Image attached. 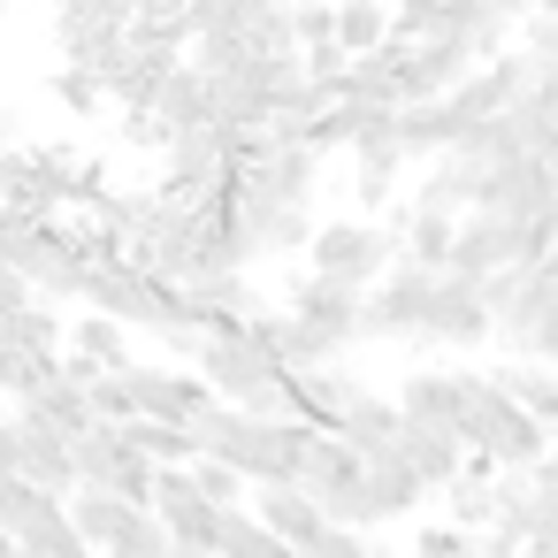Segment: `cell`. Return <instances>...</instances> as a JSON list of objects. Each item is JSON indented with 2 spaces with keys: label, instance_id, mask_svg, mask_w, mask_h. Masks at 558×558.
I'll return each instance as SVG.
<instances>
[{
  "label": "cell",
  "instance_id": "19",
  "mask_svg": "<svg viewBox=\"0 0 558 558\" xmlns=\"http://www.w3.org/2000/svg\"><path fill=\"white\" fill-rule=\"evenodd\" d=\"M390 39H398V9H390V0H337V47L352 62L383 54Z\"/></svg>",
  "mask_w": 558,
  "mask_h": 558
},
{
  "label": "cell",
  "instance_id": "8",
  "mask_svg": "<svg viewBox=\"0 0 558 558\" xmlns=\"http://www.w3.org/2000/svg\"><path fill=\"white\" fill-rule=\"evenodd\" d=\"M230 222L253 238V253H299V245H314V230H322L306 207L268 199V192H253V184H230Z\"/></svg>",
  "mask_w": 558,
  "mask_h": 558
},
{
  "label": "cell",
  "instance_id": "6",
  "mask_svg": "<svg viewBox=\"0 0 558 558\" xmlns=\"http://www.w3.org/2000/svg\"><path fill=\"white\" fill-rule=\"evenodd\" d=\"M154 512H161V527L177 535V550H215L230 505H215V497L192 482V466H161V482H154Z\"/></svg>",
  "mask_w": 558,
  "mask_h": 558
},
{
  "label": "cell",
  "instance_id": "38",
  "mask_svg": "<svg viewBox=\"0 0 558 558\" xmlns=\"http://www.w3.org/2000/svg\"><path fill=\"white\" fill-rule=\"evenodd\" d=\"M0 558H24V550H16V543H9V535H0Z\"/></svg>",
  "mask_w": 558,
  "mask_h": 558
},
{
  "label": "cell",
  "instance_id": "35",
  "mask_svg": "<svg viewBox=\"0 0 558 558\" xmlns=\"http://www.w3.org/2000/svg\"><path fill=\"white\" fill-rule=\"evenodd\" d=\"M299 558H375V550H367V543H360V527H344V520H337V527H329V535H322V543H306V550H299Z\"/></svg>",
  "mask_w": 558,
  "mask_h": 558
},
{
  "label": "cell",
  "instance_id": "5",
  "mask_svg": "<svg viewBox=\"0 0 558 558\" xmlns=\"http://www.w3.org/2000/svg\"><path fill=\"white\" fill-rule=\"evenodd\" d=\"M123 375H131L138 421H177V428H192V421L215 405V390H207V375H199V367H161V360H138V367H123Z\"/></svg>",
  "mask_w": 558,
  "mask_h": 558
},
{
  "label": "cell",
  "instance_id": "26",
  "mask_svg": "<svg viewBox=\"0 0 558 558\" xmlns=\"http://www.w3.org/2000/svg\"><path fill=\"white\" fill-rule=\"evenodd\" d=\"M54 367H62V360H39V352H24L9 329H0V398H16V405H24L39 383H54Z\"/></svg>",
  "mask_w": 558,
  "mask_h": 558
},
{
  "label": "cell",
  "instance_id": "18",
  "mask_svg": "<svg viewBox=\"0 0 558 558\" xmlns=\"http://www.w3.org/2000/svg\"><path fill=\"white\" fill-rule=\"evenodd\" d=\"M138 512H146V505H131V497H116V489H77V497H70V520H77V535H85L93 550H116Z\"/></svg>",
  "mask_w": 558,
  "mask_h": 558
},
{
  "label": "cell",
  "instance_id": "13",
  "mask_svg": "<svg viewBox=\"0 0 558 558\" xmlns=\"http://www.w3.org/2000/svg\"><path fill=\"white\" fill-rule=\"evenodd\" d=\"M16 413H24L32 428H54V436H70V444H77L85 428H100V413H93V390H85L77 375H62V367H54V383H39V390H32Z\"/></svg>",
  "mask_w": 558,
  "mask_h": 558
},
{
  "label": "cell",
  "instance_id": "31",
  "mask_svg": "<svg viewBox=\"0 0 558 558\" xmlns=\"http://www.w3.org/2000/svg\"><path fill=\"white\" fill-rule=\"evenodd\" d=\"M93 413H100L108 428H131V421H138V398H131V375H100V383H93Z\"/></svg>",
  "mask_w": 558,
  "mask_h": 558
},
{
  "label": "cell",
  "instance_id": "2",
  "mask_svg": "<svg viewBox=\"0 0 558 558\" xmlns=\"http://www.w3.org/2000/svg\"><path fill=\"white\" fill-rule=\"evenodd\" d=\"M436 268H421V260H398L375 291H367V329L360 337H375V344H405V337H428V306H436Z\"/></svg>",
  "mask_w": 558,
  "mask_h": 558
},
{
  "label": "cell",
  "instance_id": "11",
  "mask_svg": "<svg viewBox=\"0 0 558 558\" xmlns=\"http://www.w3.org/2000/svg\"><path fill=\"white\" fill-rule=\"evenodd\" d=\"M123 367H138V360H131V329H123L116 314H85V322H70L62 375H77V383L93 390L100 375H123Z\"/></svg>",
  "mask_w": 558,
  "mask_h": 558
},
{
  "label": "cell",
  "instance_id": "14",
  "mask_svg": "<svg viewBox=\"0 0 558 558\" xmlns=\"http://www.w3.org/2000/svg\"><path fill=\"white\" fill-rule=\"evenodd\" d=\"M253 512H260L283 543H299V550H306V543H322V535L337 527V520L322 512V497H306L299 482H268V489H253Z\"/></svg>",
  "mask_w": 558,
  "mask_h": 558
},
{
  "label": "cell",
  "instance_id": "1",
  "mask_svg": "<svg viewBox=\"0 0 558 558\" xmlns=\"http://www.w3.org/2000/svg\"><path fill=\"white\" fill-rule=\"evenodd\" d=\"M306 260H314V276H329V283H352V291H375L405 253H398V230L390 222H367V215H337V222H322L314 230V245H306Z\"/></svg>",
  "mask_w": 558,
  "mask_h": 558
},
{
  "label": "cell",
  "instance_id": "40",
  "mask_svg": "<svg viewBox=\"0 0 558 558\" xmlns=\"http://www.w3.org/2000/svg\"><path fill=\"white\" fill-rule=\"evenodd\" d=\"M375 558H413V550H375Z\"/></svg>",
  "mask_w": 558,
  "mask_h": 558
},
{
  "label": "cell",
  "instance_id": "10",
  "mask_svg": "<svg viewBox=\"0 0 558 558\" xmlns=\"http://www.w3.org/2000/svg\"><path fill=\"white\" fill-rule=\"evenodd\" d=\"M466 398H474V367H421V375H405L398 413L421 421V428H451V436H459Z\"/></svg>",
  "mask_w": 558,
  "mask_h": 558
},
{
  "label": "cell",
  "instance_id": "3",
  "mask_svg": "<svg viewBox=\"0 0 558 558\" xmlns=\"http://www.w3.org/2000/svg\"><path fill=\"white\" fill-rule=\"evenodd\" d=\"M77 482L85 489H116V497H131V505H146L154 512V482H161V466L123 436V428H85L77 436Z\"/></svg>",
  "mask_w": 558,
  "mask_h": 558
},
{
  "label": "cell",
  "instance_id": "30",
  "mask_svg": "<svg viewBox=\"0 0 558 558\" xmlns=\"http://www.w3.org/2000/svg\"><path fill=\"white\" fill-rule=\"evenodd\" d=\"M131 32H177V39H199L192 32V0H131Z\"/></svg>",
  "mask_w": 558,
  "mask_h": 558
},
{
  "label": "cell",
  "instance_id": "41",
  "mask_svg": "<svg viewBox=\"0 0 558 558\" xmlns=\"http://www.w3.org/2000/svg\"><path fill=\"white\" fill-rule=\"evenodd\" d=\"M550 466H558V436H550Z\"/></svg>",
  "mask_w": 558,
  "mask_h": 558
},
{
  "label": "cell",
  "instance_id": "7",
  "mask_svg": "<svg viewBox=\"0 0 558 558\" xmlns=\"http://www.w3.org/2000/svg\"><path fill=\"white\" fill-rule=\"evenodd\" d=\"M489 337H497V306L482 299V283H466V276H451V268H444L436 306H428V337H421V344L474 352V344H489Z\"/></svg>",
  "mask_w": 558,
  "mask_h": 558
},
{
  "label": "cell",
  "instance_id": "15",
  "mask_svg": "<svg viewBox=\"0 0 558 558\" xmlns=\"http://www.w3.org/2000/svg\"><path fill=\"white\" fill-rule=\"evenodd\" d=\"M398 459L428 482V489H451L466 466H474V451L451 436V428H421V421H405V436H398Z\"/></svg>",
  "mask_w": 558,
  "mask_h": 558
},
{
  "label": "cell",
  "instance_id": "12",
  "mask_svg": "<svg viewBox=\"0 0 558 558\" xmlns=\"http://www.w3.org/2000/svg\"><path fill=\"white\" fill-rule=\"evenodd\" d=\"M367 390L344 375V367H314V375H291V421H306V428H337L344 436V421H352V405H360Z\"/></svg>",
  "mask_w": 558,
  "mask_h": 558
},
{
  "label": "cell",
  "instance_id": "25",
  "mask_svg": "<svg viewBox=\"0 0 558 558\" xmlns=\"http://www.w3.org/2000/svg\"><path fill=\"white\" fill-rule=\"evenodd\" d=\"M123 436H131L154 466H192V459H207V451H199V436H192V428H177V421H131Z\"/></svg>",
  "mask_w": 558,
  "mask_h": 558
},
{
  "label": "cell",
  "instance_id": "36",
  "mask_svg": "<svg viewBox=\"0 0 558 558\" xmlns=\"http://www.w3.org/2000/svg\"><path fill=\"white\" fill-rule=\"evenodd\" d=\"M482 558H520L512 543H497V535H482Z\"/></svg>",
  "mask_w": 558,
  "mask_h": 558
},
{
  "label": "cell",
  "instance_id": "39",
  "mask_svg": "<svg viewBox=\"0 0 558 558\" xmlns=\"http://www.w3.org/2000/svg\"><path fill=\"white\" fill-rule=\"evenodd\" d=\"M177 558H222V550H177Z\"/></svg>",
  "mask_w": 558,
  "mask_h": 558
},
{
  "label": "cell",
  "instance_id": "22",
  "mask_svg": "<svg viewBox=\"0 0 558 558\" xmlns=\"http://www.w3.org/2000/svg\"><path fill=\"white\" fill-rule=\"evenodd\" d=\"M16 550H24V558H100V550L77 535V520H70V497H54V505H47V512H39L24 535H16Z\"/></svg>",
  "mask_w": 558,
  "mask_h": 558
},
{
  "label": "cell",
  "instance_id": "34",
  "mask_svg": "<svg viewBox=\"0 0 558 558\" xmlns=\"http://www.w3.org/2000/svg\"><path fill=\"white\" fill-rule=\"evenodd\" d=\"M32 306H39V283L16 276V268H0V322H16V314H32Z\"/></svg>",
  "mask_w": 558,
  "mask_h": 558
},
{
  "label": "cell",
  "instance_id": "20",
  "mask_svg": "<svg viewBox=\"0 0 558 558\" xmlns=\"http://www.w3.org/2000/svg\"><path fill=\"white\" fill-rule=\"evenodd\" d=\"M489 375L512 390L520 413H535L543 428H558V367H550V360H505V367H489Z\"/></svg>",
  "mask_w": 558,
  "mask_h": 558
},
{
  "label": "cell",
  "instance_id": "4",
  "mask_svg": "<svg viewBox=\"0 0 558 558\" xmlns=\"http://www.w3.org/2000/svg\"><path fill=\"white\" fill-rule=\"evenodd\" d=\"M505 268H527V222L474 207V215L459 222V245H451V276H466V283H489V276H505Z\"/></svg>",
  "mask_w": 558,
  "mask_h": 558
},
{
  "label": "cell",
  "instance_id": "9",
  "mask_svg": "<svg viewBox=\"0 0 558 558\" xmlns=\"http://www.w3.org/2000/svg\"><path fill=\"white\" fill-rule=\"evenodd\" d=\"M291 314H299L306 329H322V337L344 352V344H360V329H367V291L329 283V276L306 268V283H291Z\"/></svg>",
  "mask_w": 558,
  "mask_h": 558
},
{
  "label": "cell",
  "instance_id": "24",
  "mask_svg": "<svg viewBox=\"0 0 558 558\" xmlns=\"http://www.w3.org/2000/svg\"><path fill=\"white\" fill-rule=\"evenodd\" d=\"M222 558H299V543H283L260 512H245V505H230L222 512V543H215Z\"/></svg>",
  "mask_w": 558,
  "mask_h": 558
},
{
  "label": "cell",
  "instance_id": "29",
  "mask_svg": "<svg viewBox=\"0 0 558 558\" xmlns=\"http://www.w3.org/2000/svg\"><path fill=\"white\" fill-rule=\"evenodd\" d=\"M413 558H482V535L459 527V520H428V527L413 535Z\"/></svg>",
  "mask_w": 558,
  "mask_h": 558
},
{
  "label": "cell",
  "instance_id": "37",
  "mask_svg": "<svg viewBox=\"0 0 558 558\" xmlns=\"http://www.w3.org/2000/svg\"><path fill=\"white\" fill-rule=\"evenodd\" d=\"M489 9H505V16H512V24H520V16H527V9H535V0H489Z\"/></svg>",
  "mask_w": 558,
  "mask_h": 558
},
{
  "label": "cell",
  "instance_id": "16",
  "mask_svg": "<svg viewBox=\"0 0 558 558\" xmlns=\"http://www.w3.org/2000/svg\"><path fill=\"white\" fill-rule=\"evenodd\" d=\"M421 497H428V482L398 459V451H383V459H367V527H383V520H405V512H421Z\"/></svg>",
  "mask_w": 558,
  "mask_h": 558
},
{
  "label": "cell",
  "instance_id": "17",
  "mask_svg": "<svg viewBox=\"0 0 558 558\" xmlns=\"http://www.w3.org/2000/svg\"><path fill=\"white\" fill-rule=\"evenodd\" d=\"M390 230H398V253H405V260H421V268H436V276L451 268V245H459V222H451V215H421V207L405 199V207H390Z\"/></svg>",
  "mask_w": 558,
  "mask_h": 558
},
{
  "label": "cell",
  "instance_id": "32",
  "mask_svg": "<svg viewBox=\"0 0 558 558\" xmlns=\"http://www.w3.org/2000/svg\"><path fill=\"white\" fill-rule=\"evenodd\" d=\"M299 54H314V47H337V0H299Z\"/></svg>",
  "mask_w": 558,
  "mask_h": 558
},
{
  "label": "cell",
  "instance_id": "21",
  "mask_svg": "<svg viewBox=\"0 0 558 558\" xmlns=\"http://www.w3.org/2000/svg\"><path fill=\"white\" fill-rule=\"evenodd\" d=\"M398 436H405V413H398V398H360L352 405V421H344V444L360 451V459H383V451H398Z\"/></svg>",
  "mask_w": 558,
  "mask_h": 558
},
{
  "label": "cell",
  "instance_id": "43",
  "mask_svg": "<svg viewBox=\"0 0 558 558\" xmlns=\"http://www.w3.org/2000/svg\"><path fill=\"white\" fill-rule=\"evenodd\" d=\"M550 367H558V344H550Z\"/></svg>",
  "mask_w": 558,
  "mask_h": 558
},
{
  "label": "cell",
  "instance_id": "27",
  "mask_svg": "<svg viewBox=\"0 0 558 558\" xmlns=\"http://www.w3.org/2000/svg\"><path fill=\"white\" fill-rule=\"evenodd\" d=\"M47 505H54V489L24 482V474H0V535H9V543H16V535H24Z\"/></svg>",
  "mask_w": 558,
  "mask_h": 558
},
{
  "label": "cell",
  "instance_id": "42",
  "mask_svg": "<svg viewBox=\"0 0 558 558\" xmlns=\"http://www.w3.org/2000/svg\"><path fill=\"white\" fill-rule=\"evenodd\" d=\"M108 558H138V550H108Z\"/></svg>",
  "mask_w": 558,
  "mask_h": 558
},
{
  "label": "cell",
  "instance_id": "28",
  "mask_svg": "<svg viewBox=\"0 0 558 558\" xmlns=\"http://www.w3.org/2000/svg\"><path fill=\"white\" fill-rule=\"evenodd\" d=\"M54 100H62L70 116H100L116 93H108V77H100V70H70V62H62V77H54Z\"/></svg>",
  "mask_w": 558,
  "mask_h": 558
},
{
  "label": "cell",
  "instance_id": "23",
  "mask_svg": "<svg viewBox=\"0 0 558 558\" xmlns=\"http://www.w3.org/2000/svg\"><path fill=\"white\" fill-rule=\"evenodd\" d=\"M512 123H520V146H527V161H558V77H543L520 108H505Z\"/></svg>",
  "mask_w": 558,
  "mask_h": 558
},
{
  "label": "cell",
  "instance_id": "33",
  "mask_svg": "<svg viewBox=\"0 0 558 558\" xmlns=\"http://www.w3.org/2000/svg\"><path fill=\"white\" fill-rule=\"evenodd\" d=\"M192 482L215 497V505H245V474L230 459H192Z\"/></svg>",
  "mask_w": 558,
  "mask_h": 558
}]
</instances>
